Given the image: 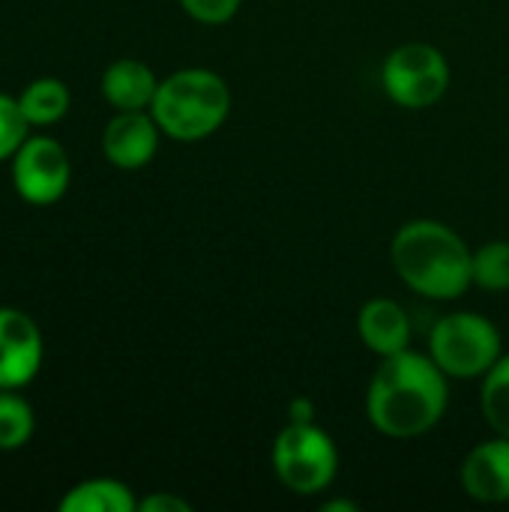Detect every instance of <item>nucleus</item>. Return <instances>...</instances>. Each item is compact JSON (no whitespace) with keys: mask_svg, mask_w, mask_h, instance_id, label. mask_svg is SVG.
<instances>
[{"mask_svg":"<svg viewBox=\"0 0 509 512\" xmlns=\"http://www.w3.org/2000/svg\"><path fill=\"white\" fill-rule=\"evenodd\" d=\"M69 105H72V93L54 75L33 78L18 93V108H21L24 120L30 123V129H45V126L60 123L69 114Z\"/></svg>","mask_w":509,"mask_h":512,"instance_id":"nucleus-14","label":"nucleus"},{"mask_svg":"<svg viewBox=\"0 0 509 512\" xmlns=\"http://www.w3.org/2000/svg\"><path fill=\"white\" fill-rule=\"evenodd\" d=\"M177 3L198 24H225L240 9V0H177Z\"/></svg>","mask_w":509,"mask_h":512,"instance_id":"nucleus-19","label":"nucleus"},{"mask_svg":"<svg viewBox=\"0 0 509 512\" xmlns=\"http://www.w3.org/2000/svg\"><path fill=\"white\" fill-rule=\"evenodd\" d=\"M30 132L33 129L18 108V96L0 93V162H9Z\"/></svg>","mask_w":509,"mask_h":512,"instance_id":"nucleus-18","label":"nucleus"},{"mask_svg":"<svg viewBox=\"0 0 509 512\" xmlns=\"http://www.w3.org/2000/svg\"><path fill=\"white\" fill-rule=\"evenodd\" d=\"M381 84L387 96L408 111H423L441 102L450 87L447 57L426 42H408L390 51L381 69Z\"/></svg>","mask_w":509,"mask_h":512,"instance_id":"nucleus-6","label":"nucleus"},{"mask_svg":"<svg viewBox=\"0 0 509 512\" xmlns=\"http://www.w3.org/2000/svg\"><path fill=\"white\" fill-rule=\"evenodd\" d=\"M138 510L141 512H192V504L177 498V495H168V492H156V495H147L144 501H138Z\"/></svg>","mask_w":509,"mask_h":512,"instance_id":"nucleus-20","label":"nucleus"},{"mask_svg":"<svg viewBox=\"0 0 509 512\" xmlns=\"http://www.w3.org/2000/svg\"><path fill=\"white\" fill-rule=\"evenodd\" d=\"M276 480L300 498L321 495L339 474V450L318 423H288L273 441Z\"/></svg>","mask_w":509,"mask_h":512,"instance_id":"nucleus-5","label":"nucleus"},{"mask_svg":"<svg viewBox=\"0 0 509 512\" xmlns=\"http://www.w3.org/2000/svg\"><path fill=\"white\" fill-rule=\"evenodd\" d=\"M99 90L114 111H150L153 96L159 90V78L144 60L120 57L105 66Z\"/></svg>","mask_w":509,"mask_h":512,"instance_id":"nucleus-11","label":"nucleus"},{"mask_svg":"<svg viewBox=\"0 0 509 512\" xmlns=\"http://www.w3.org/2000/svg\"><path fill=\"white\" fill-rule=\"evenodd\" d=\"M501 354L504 348L498 327L477 312L444 315L429 333V357L441 366L447 378H483L501 360Z\"/></svg>","mask_w":509,"mask_h":512,"instance_id":"nucleus-4","label":"nucleus"},{"mask_svg":"<svg viewBox=\"0 0 509 512\" xmlns=\"http://www.w3.org/2000/svg\"><path fill=\"white\" fill-rule=\"evenodd\" d=\"M447 402L450 390L441 366L429 354L408 348L393 357H381L366 393V417L381 435L411 441L444 420Z\"/></svg>","mask_w":509,"mask_h":512,"instance_id":"nucleus-1","label":"nucleus"},{"mask_svg":"<svg viewBox=\"0 0 509 512\" xmlns=\"http://www.w3.org/2000/svg\"><path fill=\"white\" fill-rule=\"evenodd\" d=\"M357 333L369 351L378 357H393L399 351H408L411 342V318L408 312L387 297H375L363 303L357 315Z\"/></svg>","mask_w":509,"mask_h":512,"instance_id":"nucleus-12","label":"nucleus"},{"mask_svg":"<svg viewBox=\"0 0 509 512\" xmlns=\"http://www.w3.org/2000/svg\"><path fill=\"white\" fill-rule=\"evenodd\" d=\"M12 186L24 204L51 207L57 204L72 183V162L66 147L51 135H27L24 144L9 159Z\"/></svg>","mask_w":509,"mask_h":512,"instance_id":"nucleus-7","label":"nucleus"},{"mask_svg":"<svg viewBox=\"0 0 509 512\" xmlns=\"http://www.w3.org/2000/svg\"><path fill=\"white\" fill-rule=\"evenodd\" d=\"M231 111V90L225 78L213 69H177L168 78L159 81V90L153 96L150 114L159 123L162 135L174 141H204L222 123Z\"/></svg>","mask_w":509,"mask_h":512,"instance_id":"nucleus-3","label":"nucleus"},{"mask_svg":"<svg viewBox=\"0 0 509 512\" xmlns=\"http://www.w3.org/2000/svg\"><path fill=\"white\" fill-rule=\"evenodd\" d=\"M471 255L468 243L438 219H411L390 243L399 279L429 300H456L474 285Z\"/></svg>","mask_w":509,"mask_h":512,"instance_id":"nucleus-2","label":"nucleus"},{"mask_svg":"<svg viewBox=\"0 0 509 512\" xmlns=\"http://www.w3.org/2000/svg\"><path fill=\"white\" fill-rule=\"evenodd\" d=\"M471 279L483 291H509V240H492L474 249Z\"/></svg>","mask_w":509,"mask_h":512,"instance_id":"nucleus-17","label":"nucleus"},{"mask_svg":"<svg viewBox=\"0 0 509 512\" xmlns=\"http://www.w3.org/2000/svg\"><path fill=\"white\" fill-rule=\"evenodd\" d=\"M159 123L150 111H117L102 129V153L120 171H138L159 150Z\"/></svg>","mask_w":509,"mask_h":512,"instance_id":"nucleus-9","label":"nucleus"},{"mask_svg":"<svg viewBox=\"0 0 509 512\" xmlns=\"http://www.w3.org/2000/svg\"><path fill=\"white\" fill-rule=\"evenodd\" d=\"M288 423H315V402L309 396H294L288 402Z\"/></svg>","mask_w":509,"mask_h":512,"instance_id":"nucleus-21","label":"nucleus"},{"mask_svg":"<svg viewBox=\"0 0 509 512\" xmlns=\"http://www.w3.org/2000/svg\"><path fill=\"white\" fill-rule=\"evenodd\" d=\"M60 512H135V492L114 477H90L75 483L57 504Z\"/></svg>","mask_w":509,"mask_h":512,"instance_id":"nucleus-13","label":"nucleus"},{"mask_svg":"<svg viewBox=\"0 0 509 512\" xmlns=\"http://www.w3.org/2000/svg\"><path fill=\"white\" fill-rule=\"evenodd\" d=\"M459 480L477 504H509V438L477 444L465 456Z\"/></svg>","mask_w":509,"mask_h":512,"instance_id":"nucleus-10","label":"nucleus"},{"mask_svg":"<svg viewBox=\"0 0 509 512\" xmlns=\"http://www.w3.org/2000/svg\"><path fill=\"white\" fill-rule=\"evenodd\" d=\"M480 408L492 432L509 438V354H501V360L483 375Z\"/></svg>","mask_w":509,"mask_h":512,"instance_id":"nucleus-16","label":"nucleus"},{"mask_svg":"<svg viewBox=\"0 0 509 512\" xmlns=\"http://www.w3.org/2000/svg\"><path fill=\"white\" fill-rule=\"evenodd\" d=\"M321 512H357V504L354 501H330L321 507Z\"/></svg>","mask_w":509,"mask_h":512,"instance_id":"nucleus-22","label":"nucleus"},{"mask_svg":"<svg viewBox=\"0 0 509 512\" xmlns=\"http://www.w3.org/2000/svg\"><path fill=\"white\" fill-rule=\"evenodd\" d=\"M42 360L39 324L15 306H0V390H24L39 375Z\"/></svg>","mask_w":509,"mask_h":512,"instance_id":"nucleus-8","label":"nucleus"},{"mask_svg":"<svg viewBox=\"0 0 509 512\" xmlns=\"http://www.w3.org/2000/svg\"><path fill=\"white\" fill-rule=\"evenodd\" d=\"M36 429V414L21 390H0V453L21 450Z\"/></svg>","mask_w":509,"mask_h":512,"instance_id":"nucleus-15","label":"nucleus"}]
</instances>
